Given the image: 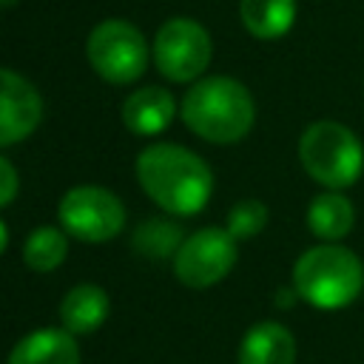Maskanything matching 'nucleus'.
I'll use <instances>...</instances> for the list:
<instances>
[{
	"label": "nucleus",
	"mask_w": 364,
	"mask_h": 364,
	"mask_svg": "<svg viewBox=\"0 0 364 364\" xmlns=\"http://www.w3.org/2000/svg\"><path fill=\"white\" fill-rule=\"evenodd\" d=\"M293 287L318 310H341L358 299L364 287V264L341 245H318L299 256Z\"/></svg>",
	"instance_id": "nucleus-3"
},
{
	"label": "nucleus",
	"mask_w": 364,
	"mask_h": 364,
	"mask_svg": "<svg viewBox=\"0 0 364 364\" xmlns=\"http://www.w3.org/2000/svg\"><path fill=\"white\" fill-rule=\"evenodd\" d=\"M108 293L97 284H77L74 290L65 293L63 304H60V318H63V327L68 333H94L105 316H108Z\"/></svg>",
	"instance_id": "nucleus-13"
},
{
	"label": "nucleus",
	"mask_w": 364,
	"mask_h": 364,
	"mask_svg": "<svg viewBox=\"0 0 364 364\" xmlns=\"http://www.w3.org/2000/svg\"><path fill=\"white\" fill-rule=\"evenodd\" d=\"M136 176L145 193L168 213H199L213 191V173L193 151L182 145H151L136 156Z\"/></svg>",
	"instance_id": "nucleus-1"
},
{
	"label": "nucleus",
	"mask_w": 364,
	"mask_h": 364,
	"mask_svg": "<svg viewBox=\"0 0 364 364\" xmlns=\"http://www.w3.org/2000/svg\"><path fill=\"white\" fill-rule=\"evenodd\" d=\"M239 17L259 40H279L296 23V0H242Z\"/></svg>",
	"instance_id": "nucleus-14"
},
{
	"label": "nucleus",
	"mask_w": 364,
	"mask_h": 364,
	"mask_svg": "<svg viewBox=\"0 0 364 364\" xmlns=\"http://www.w3.org/2000/svg\"><path fill=\"white\" fill-rule=\"evenodd\" d=\"M176 100L159 85H145L122 102V122L131 134L154 136L173 122Z\"/></svg>",
	"instance_id": "nucleus-10"
},
{
	"label": "nucleus",
	"mask_w": 364,
	"mask_h": 364,
	"mask_svg": "<svg viewBox=\"0 0 364 364\" xmlns=\"http://www.w3.org/2000/svg\"><path fill=\"white\" fill-rule=\"evenodd\" d=\"M236 264V239L222 228H202L182 242L173 256V273L188 287H210Z\"/></svg>",
	"instance_id": "nucleus-8"
},
{
	"label": "nucleus",
	"mask_w": 364,
	"mask_h": 364,
	"mask_svg": "<svg viewBox=\"0 0 364 364\" xmlns=\"http://www.w3.org/2000/svg\"><path fill=\"white\" fill-rule=\"evenodd\" d=\"M85 54L91 68L114 85H128L142 77L148 65V46L136 26L128 20H105L100 23L85 43Z\"/></svg>",
	"instance_id": "nucleus-5"
},
{
	"label": "nucleus",
	"mask_w": 364,
	"mask_h": 364,
	"mask_svg": "<svg viewBox=\"0 0 364 364\" xmlns=\"http://www.w3.org/2000/svg\"><path fill=\"white\" fill-rule=\"evenodd\" d=\"M299 159L304 171L324 188H350L364 168V148L358 136L333 119H318L304 128L299 139Z\"/></svg>",
	"instance_id": "nucleus-4"
},
{
	"label": "nucleus",
	"mask_w": 364,
	"mask_h": 364,
	"mask_svg": "<svg viewBox=\"0 0 364 364\" xmlns=\"http://www.w3.org/2000/svg\"><path fill=\"white\" fill-rule=\"evenodd\" d=\"M210 34L191 17L168 20L154 37V63L171 82L196 80L210 63Z\"/></svg>",
	"instance_id": "nucleus-6"
},
{
	"label": "nucleus",
	"mask_w": 364,
	"mask_h": 364,
	"mask_svg": "<svg viewBox=\"0 0 364 364\" xmlns=\"http://www.w3.org/2000/svg\"><path fill=\"white\" fill-rule=\"evenodd\" d=\"M296 341L293 333L279 321L253 324L239 347V364H293Z\"/></svg>",
	"instance_id": "nucleus-11"
},
{
	"label": "nucleus",
	"mask_w": 364,
	"mask_h": 364,
	"mask_svg": "<svg viewBox=\"0 0 364 364\" xmlns=\"http://www.w3.org/2000/svg\"><path fill=\"white\" fill-rule=\"evenodd\" d=\"M353 225H355V210L344 193H336V191L321 193L307 208V228L318 239H327V242L344 239L353 230Z\"/></svg>",
	"instance_id": "nucleus-15"
},
{
	"label": "nucleus",
	"mask_w": 364,
	"mask_h": 364,
	"mask_svg": "<svg viewBox=\"0 0 364 364\" xmlns=\"http://www.w3.org/2000/svg\"><path fill=\"white\" fill-rule=\"evenodd\" d=\"M14 3H17V0H0V11L9 9V6H14Z\"/></svg>",
	"instance_id": "nucleus-21"
},
{
	"label": "nucleus",
	"mask_w": 364,
	"mask_h": 364,
	"mask_svg": "<svg viewBox=\"0 0 364 364\" xmlns=\"http://www.w3.org/2000/svg\"><path fill=\"white\" fill-rule=\"evenodd\" d=\"M6 245H9V230H6V225L0 222V253L6 250Z\"/></svg>",
	"instance_id": "nucleus-20"
},
{
	"label": "nucleus",
	"mask_w": 364,
	"mask_h": 364,
	"mask_svg": "<svg viewBox=\"0 0 364 364\" xmlns=\"http://www.w3.org/2000/svg\"><path fill=\"white\" fill-rule=\"evenodd\" d=\"M182 230L173 222L165 219H148L145 225L136 228L134 233V247L136 253L148 256V259H168L176 256V250L182 247Z\"/></svg>",
	"instance_id": "nucleus-17"
},
{
	"label": "nucleus",
	"mask_w": 364,
	"mask_h": 364,
	"mask_svg": "<svg viewBox=\"0 0 364 364\" xmlns=\"http://www.w3.org/2000/svg\"><path fill=\"white\" fill-rule=\"evenodd\" d=\"M9 364H80V350L68 330L46 327L20 338L9 355Z\"/></svg>",
	"instance_id": "nucleus-12"
},
{
	"label": "nucleus",
	"mask_w": 364,
	"mask_h": 364,
	"mask_svg": "<svg viewBox=\"0 0 364 364\" xmlns=\"http://www.w3.org/2000/svg\"><path fill=\"white\" fill-rule=\"evenodd\" d=\"M40 119L43 100L37 88L26 77L0 68V148L26 139L40 125Z\"/></svg>",
	"instance_id": "nucleus-9"
},
{
	"label": "nucleus",
	"mask_w": 364,
	"mask_h": 364,
	"mask_svg": "<svg viewBox=\"0 0 364 364\" xmlns=\"http://www.w3.org/2000/svg\"><path fill=\"white\" fill-rule=\"evenodd\" d=\"M185 125L208 142H239L256 119L250 91L233 77H205L182 100Z\"/></svg>",
	"instance_id": "nucleus-2"
},
{
	"label": "nucleus",
	"mask_w": 364,
	"mask_h": 364,
	"mask_svg": "<svg viewBox=\"0 0 364 364\" xmlns=\"http://www.w3.org/2000/svg\"><path fill=\"white\" fill-rule=\"evenodd\" d=\"M17 185H20V179H17L14 165L0 156V208L9 205V202L17 196Z\"/></svg>",
	"instance_id": "nucleus-19"
},
{
	"label": "nucleus",
	"mask_w": 364,
	"mask_h": 364,
	"mask_svg": "<svg viewBox=\"0 0 364 364\" xmlns=\"http://www.w3.org/2000/svg\"><path fill=\"white\" fill-rule=\"evenodd\" d=\"M267 225V208L259 199H242L228 213V233L233 239H250Z\"/></svg>",
	"instance_id": "nucleus-18"
},
{
	"label": "nucleus",
	"mask_w": 364,
	"mask_h": 364,
	"mask_svg": "<svg viewBox=\"0 0 364 364\" xmlns=\"http://www.w3.org/2000/svg\"><path fill=\"white\" fill-rule=\"evenodd\" d=\"M60 222L80 242H108L122 230L125 208L111 191L80 185L60 199Z\"/></svg>",
	"instance_id": "nucleus-7"
},
{
	"label": "nucleus",
	"mask_w": 364,
	"mask_h": 364,
	"mask_svg": "<svg viewBox=\"0 0 364 364\" xmlns=\"http://www.w3.org/2000/svg\"><path fill=\"white\" fill-rule=\"evenodd\" d=\"M65 250H68V245H65V233L57 230V228L43 225V228L31 230V236L26 239L23 259H26V264H28L31 270H37V273H48V270H54V267L63 264Z\"/></svg>",
	"instance_id": "nucleus-16"
}]
</instances>
